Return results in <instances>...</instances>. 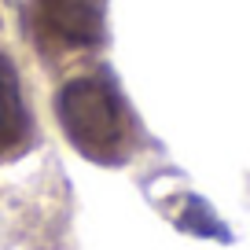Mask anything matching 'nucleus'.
Returning a JSON list of instances; mask_svg holds the SVG:
<instances>
[{"mask_svg": "<svg viewBox=\"0 0 250 250\" xmlns=\"http://www.w3.org/2000/svg\"><path fill=\"white\" fill-rule=\"evenodd\" d=\"M30 140H33V114L22 74H19L15 55L0 44V162L19 155Z\"/></svg>", "mask_w": 250, "mask_h": 250, "instance_id": "nucleus-3", "label": "nucleus"}, {"mask_svg": "<svg viewBox=\"0 0 250 250\" xmlns=\"http://www.w3.org/2000/svg\"><path fill=\"white\" fill-rule=\"evenodd\" d=\"M55 114L70 144L92 162H118L129 151L133 140L129 107L110 74H103L100 66L78 70L62 81L55 96Z\"/></svg>", "mask_w": 250, "mask_h": 250, "instance_id": "nucleus-1", "label": "nucleus"}, {"mask_svg": "<svg viewBox=\"0 0 250 250\" xmlns=\"http://www.w3.org/2000/svg\"><path fill=\"white\" fill-rule=\"evenodd\" d=\"M30 30L44 55H81L103 41V0H30Z\"/></svg>", "mask_w": 250, "mask_h": 250, "instance_id": "nucleus-2", "label": "nucleus"}]
</instances>
